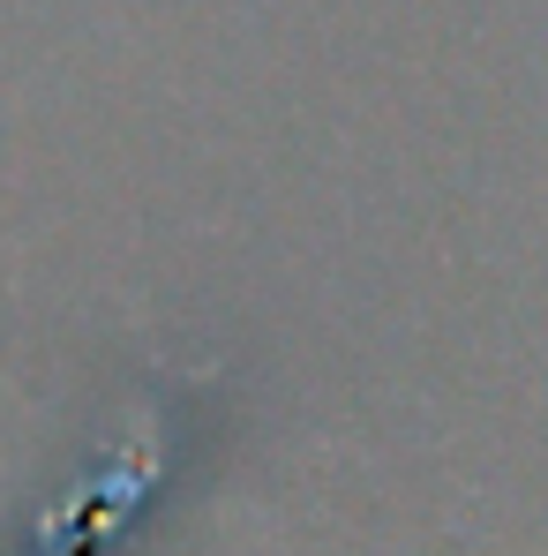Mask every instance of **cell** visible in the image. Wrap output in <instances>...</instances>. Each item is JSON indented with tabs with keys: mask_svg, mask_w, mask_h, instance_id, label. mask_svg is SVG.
<instances>
[{
	"mask_svg": "<svg viewBox=\"0 0 548 556\" xmlns=\"http://www.w3.org/2000/svg\"><path fill=\"white\" fill-rule=\"evenodd\" d=\"M158 421L143 414L136 429H128V452L120 459H105L84 481V489H68V504L46 519V556H98V542H113L120 527H128V511L151 496V481H158V437H151Z\"/></svg>",
	"mask_w": 548,
	"mask_h": 556,
	"instance_id": "obj_1",
	"label": "cell"
}]
</instances>
